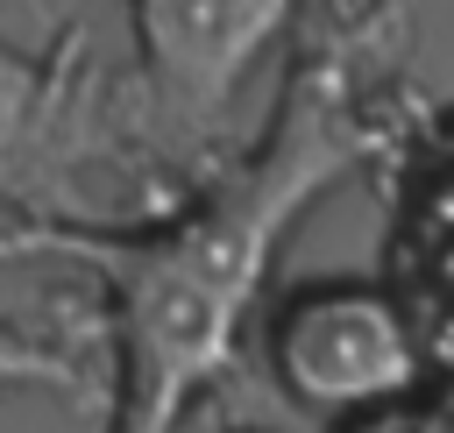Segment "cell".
Instances as JSON below:
<instances>
[{
  "label": "cell",
  "instance_id": "9c48e42d",
  "mask_svg": "<svg viewBox=\"0 0 454 433\" xmlns=\"http://www.w3.org/2000/svg\"><path fill=\"white\" fill-rule=\"evenodd\" d=\"M419 433H454V376L419 405Z\"/></svg>",
  "mask_w": 454,
  "mask_h": 433
},
{
  "label": "cell",
  "instance_id": "277c9868",
  "mask_svg": "<svg viewBox=\"0 0 454 433\" xmlns=\"http://www.w3.org/2000/svg\"><path fill=\"white\" fill-rule=\"evenodd\" d=\"M397 298L411 312V334H419L426 369L454 376V241H426L419 234V256H411Z\"/></svg>",
  "mask_w": 454,
  "mask_h": 433
},
{
  "label": "cell",
  "instance_id": "52a82bcc",
  "mask_svg": "<svg viewBox=\"0 0 454 433\" xmlns=\"http://www.w3.org/2000/svg\"><path fill=\"white\" fill-rule=\"evenodd\" d=\"M411 227L426 241H454V135L426 156L419 170V192H411Z\"/></svg>",
  "mask_w": 454,
  "mask_h": 433
},
{
  "label": "cell",
  "instance_id": "8992f818",
  "mask_svg": "<svg viewBox=\"0 0 454 433\" xmlns=\"http://www.w3.org/2000/svg\"><path fill=\"white\" fill-rule=\"evenodd\" d=\"M14 383L85 390V369H78L64 348H50V341H35V334H21V327H7V319H0V390H14Z\"/></svg>",
  "mask_w": 454,
  "mask_h": 433
},
{
  "label": "cell",
  "instance_id": "3957f363",
  "mask_svg": "<svg viewBox=\"0 0 454 433\" xmlns=\"http://www.w3.org/2000/svg\"><path fill=\"white\" fill-rule=\"evenodd\" d=\"M291 14L298 0H128L156 128H170V142H206Z\"/></svg>",
  "mask_w": 454,
  "mask_h": 433
},
{
  "label": "cell",
  "instance_id": "5b68a950",
  "mask_svg": "<svg viewBox=\"0 0 454 433\" xmlns=\"http://www.w3.org/2000/svg\"><path fill=\"white\" fill-rule=\"evenodd\" d=\"M43 114H50V64L28 57V50H14V43H0V177L35 142Z\"/></svg>",
  "mask_w": 454,
  "mask_h": 433
},
{
  "label": "cell",
  "instance_id": "7a4b0ae2",
  "mask_svg": "<svg viewBox=\"0 0 454 433\" xmlns=\"http://www.w3.org/2000/svg\"><path fill=\"white\" fill-rule=\"evenodd\" d=\"M270 376L305 405V412H362V405H390L411 398L426 376L411 312L397 291L369 284V277H319L298 284L262 334Z\"/></svg>",
  "mask_w": 454,
  "mask_h": 433
},
{
  "label": "cell",
  "instance_id": "6da1fadb",
  "mask_svg": "<svg viewBox=\"0 0 454 433\" xmlns=\"http://www.w3.org/2000/svg\"><path fill=\"white\" fill-rule=\"evenodd\" d=\"M390 128L362 106L348 57H298L270 135L206 199L156 227L99 234L71 220H0V256H64L106 284L114 348V426L106 433H177L192 398L234 362L277 241L333 199L355 170L383 156Z\"/></svg>",
  "mask_w": 454,
  "mask_h": 433
},
{
  "label": "cell",
  "instance_id": "ba28073f",
  "mask_svg": "<svg viewBox=\"0 0 454 433\" xmlns=\"http://www.w3.org/2000/svg\"><path fill=\"white\" fill-rule=\"evenodd\" d=\"M340 433H419V405L390 398V405H362V412H340Z\"/></svg>",
  "mask_w": 454,
  "mask_h": 433
}]
</instances>
